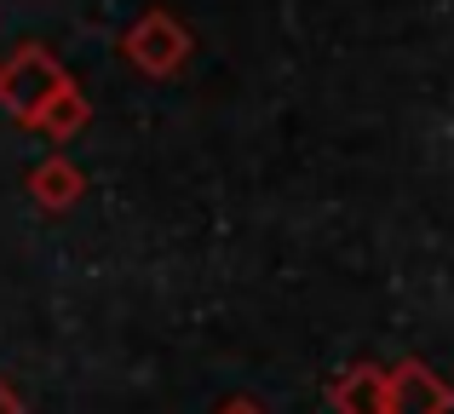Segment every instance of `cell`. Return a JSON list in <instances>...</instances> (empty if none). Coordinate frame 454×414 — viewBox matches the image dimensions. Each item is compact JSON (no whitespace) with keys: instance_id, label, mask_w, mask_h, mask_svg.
<instances>
[{"instance_id":"2","label":"cell","mask_w":454,"mask_h":414,"mask_svg":"<svg viewBox=\"0 0 454 414\" xmlns=\"http://www.w3.org/2000/svg\"><path fill=\"white\" fill-rule=\"evenodd\" d=\"M127 58H133L145 75H173V69L190 58V29L173 18V12L155 6L127 29Z\"/></svg>"},{"instance_id":"3","label":"cell","mask_w":454,"mask_h":414,"mask_svg":"<svg viewBox=\"0 0 454 414\" xmlns=\"http://www.w3.org/2000/svg\"><path fill=\"white\" fill-rule=\"evenodd\" d=\"M29 127H41L46 138H75L81 127H87V98L75 92V81H64V87L41 104V115H35Z\"/></svg>"},{"instance_id":"4","label":"cell","mask_w":454,"mask_h":414,"mask_svg":"<svg viewBox=\"0 0 454 414\" xmlns=\"http://www.w3.org/2000/svg\"><path fill=\"white\" fill-rule=\"evenodd\" d=\"M35 196H41V202H69V196L81 191V173L69 168V161H46V168H35Z\"/></svg>"},{"instance_id":"1","label":"cell","mask_w":454,"mask_h":414,"mask_svg":"<svg viewBox=\"0 0 454 414\" xmlns=\"http://www.w3.org/2000/svg\"><path fill=\"white\" fill-rule=\"evenodd\" d=\"M64 81H69V69L58 64L41 41H29V46H18V52L0 64V104H6L18 121H35V115H41V104L52 98Z\"/></svg>"}]
</instances>
